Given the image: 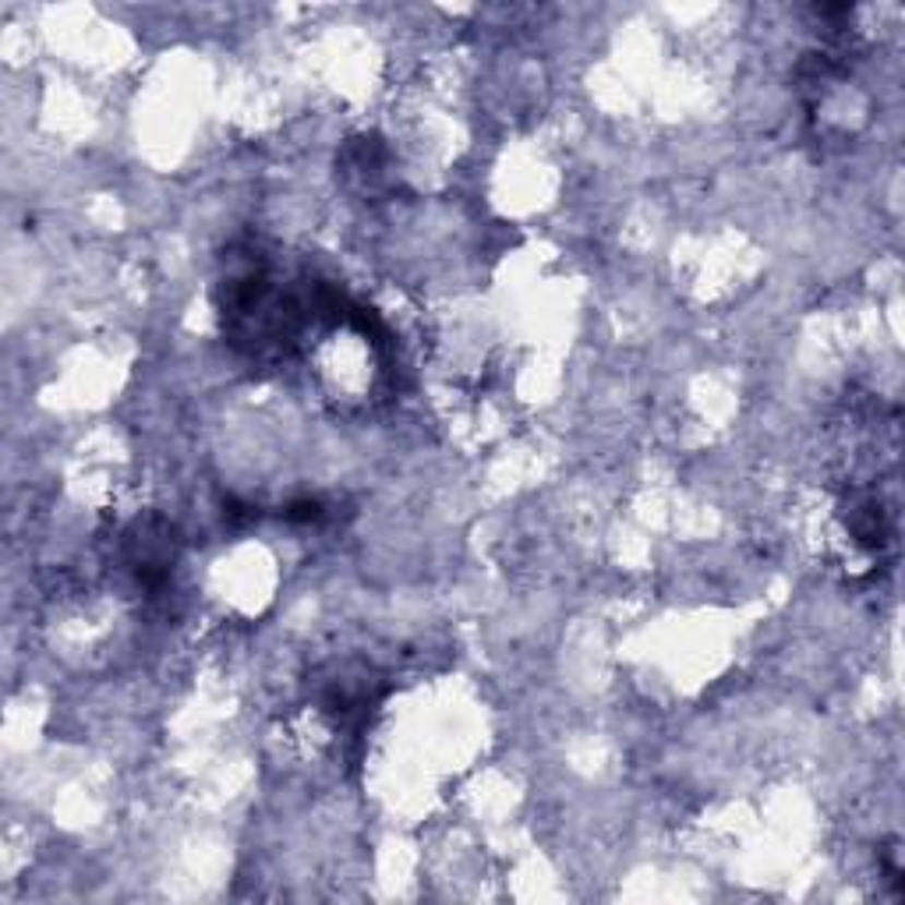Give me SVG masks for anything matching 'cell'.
Listing matches in <instances>:
<instances>
[{
    "instance_id": "6da1fadb",
    "label": "cell",
    "mask_w": 905,
    "mask_h": 905,
    "mask_svg": "<svg viewBox=\"0 0 905 905\" xmlns=\"http://www.w3.org/2000/svg\"><path fill=\"white\" fill-rule=\"evenodd\" d=\"M174 527L159 516L139 521L124 534V562L142 587H159L174 567Z\"/></svg>"
},
{
    "instance_id": "7a4b0ae2",
    "label": "cell",
    "mask_w": 905,
    "mask_h": 905,
    "mask_svg": "<svg viewBox=\"0 0 905 905\" xmlns=\"http://www.w3.org/2000/svg\"><path fill=\"white\" fill-rule=\"evenodd\" d=\"M322 516V502H294V507L287 510V521H319Z\"/></svg>"
}]
</instances>
